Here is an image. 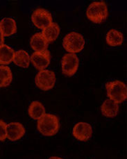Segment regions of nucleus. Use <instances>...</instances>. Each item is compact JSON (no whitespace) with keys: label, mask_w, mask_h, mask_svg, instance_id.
Listing matches in <instances>:
<instances>
[{"label":"nucleus","mask_w":127,"mask_h":159,"mask_svg":"<svg viewBox=\"0 0 127 159\" xmlns=\"http://www.w3.org/2000/svg\"><path fill=\"white\" fill-rule=\"evenodd\" d=\"M72 134L78 140L87 141L92 136L93 128L90 124L79 122L74 126Z\"/></svg>","instance_id":"1a4fd4ad"},{"label":"nucleus","mask_w":127,"mask_h":159,"mask_svg":"<svg viewBox=\"0 0 127 159\" xmlns=\"http://www.w3.org/2000/svg\"><path fill=\"white\" fill-rule=\"evenodd\" d=\"M37 128L40 133L45 136H52L58 133L60 129L58 117L52 114H45L38 120Z\"/></svg>","instance_id":"f257e3e1"},{"label":"nucleus","mask_w":127,"mask_h":159,"mask_svg":"<svg viewBox=\"0 0 127 159\" xmlns=\"http://www.w3.org/2000/svg\"><path fill=\"white\" fill-rule=\"evenodd\" d=\"M30 61V56L25 50L20 49L15 52L13 61L16 66L26 68L29 66Z\"/></svg>","instance_id":"2eb2a0df"},{"label":"nucleus","mask_w":127,"mask_h":159,"mask_svg":"<svg viewBox=\"0 0 127 159\" xmlns=\"http://www.w3.org/2000/svg\"><path fill=\"white\" fill-rule=\"evenodd\" d=\"M36 86L44 91L54 88L56 82L55 73L48 70H43L37 74L35 79Z\"/></svg>","instance_id":"39448f33"},{"label":"nucleus","mask_w":127,"mask_h":159,"mask_svg":"<svg viewBox=\"0 0 127 159\" xmlns=\"http://www.w3.org/2000/svg\"><path fill=\"white\" fill-rule=\"evenodd\" d=\"M63 45L67 52L70 54H75L84 49L85 45L84 38L77 32H70L64 37Z\"/></svg>","instance_id":"20e7f679"},{"label":"nucleus","mask_w":127,"mask_h":159,"mask_svg":"<svg viewBox=\"0 0 127 159\" xmlns=\"http://www.w3.org/2000/svg\"><path fill=\"white\" fill-rule=\"evenodd\" d=\"M25 128L20 122H11L7 125V138L11 141H17L25 134Z\"/></svg>","instance_id":"9d476101"},{"label":"nucleus","mask_w":127,"mask_h":159,"mask_svg":"<svg viewBox=\"0 0 127 159\" xmlns=\"http://www.w3.org/2000/svg\"><path fill=\"white\" fill-rule=\"evenodd\" d=\"M107 95L109 99L117 104L122 103L127 98V89L126 84L122 81H114L106 84Z\"/></svg>","instance_id":"f03ea898"},{"label":"nucleus","mask_w":127,"mask_h":159,"mask_svg":"<svg viewBox=\"0 0 127 159\" xmlns=\"http://www.w3.org/2000/svg\"><path fill=\"white\" fill-rule=\"evenodd\" d=\"M28 112L29 116L32 119L38 120L45 114V108L42 103L34 101L29 106Z\"/></svg>","instance_id":"dca6fc26"},{"label":"nucleus","mask_w":127,"mask_h":159,"mask_svg":"<svg viewBox=\"0 0 127 159\" xmlns=\"http://www.w3.org/2000/svg\"><path fill=\"white\" fill-rule=\"evenodd\" d=\"M7 124L0 120V141H4L7 138Z\"/></svg>","instance_id":"aec40b11"},{"label":"nucleus","mask_w":127,"mask_h":159,"mask_svg":"<svg viewBox=\"0 0 127 159\" xmlns=\"http://www.w3.org/2000/svg\"><path fill=\"white\" fill-rule=\"evenodd\" d=\"M14 49L7 45L0 46V65H8L13 59Z\"/></svg>","instance_id":"f3484780"},{"label":"nucleus","mask_w":127,"mask_h":159,"mask_svg":"<svg viewBox=\"0 0 127 159\" xmlns=\"http://www.w3.org/2000/svg\"><path fill=\"white\" fill-rule=\"evenodd\" d=\"M30 45L35 52H42L47 50L48 47V42L41 33L35 34L31 37Z\"/></svg>","instance_id":"ddd939ff"},{"label":"nucleus","mask_w":127,"mask_h":159,"mask_svg":"<svg viewBox=\"0 0 127 159\" xmlns=\"http://www.w3.org/2000/svg\"><path fill=\"white\" fill-rule=\"evenodd\" d=\"M13 79L11 70L9 67L0 66V88L7 87Z\"/></svg>","instance_id":"6ab92c4d"},{"label":"nucleus","mask_w":127,"mask_h":159,"mask_svg":"<svg viewBox=\"0 0 127 159\" xmlns=\"http://www.w3.org/2000/svg\"><path fill=\"white\" fill-rule=\"evenodd\" d=\"M0 30L4 36H9L16 34L17 31L16 21L11 17H4L0 21Z\"/></svg>","instance_id":"9b49d317"},{"label":"nucleus","mask_w":127,"mask_h":159,"mask_svg":"<svg viewBox=\"0 0 127 159\" xmlns=\"http://www.w3.org/2000/svg\"><path fill=\"white\" fill-rule=\"evenodd\" d=\"M79 64V60L77 56L75 54L67 53L62 58V71L66 76H72L77 71Z\"/></svg>","instance_id":"0eeeda50"},{"label":"nucleus","mask_w":127,"mask_h":159,"mask_svg":"<svg viewBox=\"0 0 127 159\" xmlns=\"http://www.w3.org/2000/svg\"><path fill=\"white\" fill-rule=\"evenodd\" d=\"M106 43L112 47H116L122 45L123 42V35L120 31L116 29H111L106 37Z\"/></svg>","instance_id":"a211bd4d"},{"label":"nucleus","mask_w":127,"mask_h":159,"mask_svg":"<svg viewBox=\"0 0 127 159\" xmlns=\"http://www.w3.org/2000/svg\"><path fill=\"white\" fill-rule=\"evenodd\" d=\"M102 113L107 117H116L119 111V106L117 103L108 99L101 106Z\"/></svg>","instance_id":"f8f14e48"},{"label":"nucleus","mask_w":127,"mask_h":159,"mask_svg":"<svg viewBox=\"0 0 127 159\" xmlns=\"http://www.w3.org/2000/svg\"><path fill=\"white\" fill-rule=\"evenodd\" d=\"M30 58L34 66L40 71L45 70L49 66L51 57L48 50H45L42 52H34Z\"/></svg>","instance_id":"6e6552de"},{"label":"nucleus","mask_w":127,"mask_h":159,"mask_svg":"<svg viewBox=\"0 0 127 159\" xmlns=\"http://www.w3.org/2000/svg\"><path fill=\"white\" fill-rule=\"evenodd\" d=\"M88 18L94 23H102L108 16V7L104 2H94L89 5L86 11Z\"/></svg>","instance_id":"7ed1b4c3"},{"label":"nucleus","mask_w":127,"mask_h":159,"mask_svg":"<svg viewBox=\"0 0 127 159\" xmlns=\"http://www.w3.org/2000/svg\"><path fill=\"white\" fill-rule=\"evenodd\" d=\"M4 35H3L2 31L0 30V46L4 45Z\"/></svg>","instance_id":"412c9836"},{"label":"nucleus","mask_w":127,"mask_h":159,"mask_svg":"<svg viewBox=\"0 0 127 159\" xmlns=\"http://www.w3.org/2000/svg\"><path fill=\"white\" fill-rule=\"evenodd\" d=\"M49 159H63V158H60V157H50Z\"/></svg>","instance_id":"4be33fe9"},{"label":"nucleus","mask_w":127,"mask_h":159,"mask_svg":"<svg viewBox=\"0 0 127 159\" xmlns=\"http://www.w3.org/2000/svg\"><path fill=\"white\" fill-rule=\"evenodd\" d=\"M31 20L36 27L44 29L52 23V16L47 10L39 8L34 11Z\"/></svg>","instance_id":"423d86ee"},{"label":"nucleus","mask_w":127,"mask_h":159,"mask_svg":"<svg viewBox=\"0 0 127 159\" xmlns=\"http://www.w3.org/2000/svg\"><path fill=\"white\" fill-rule=\"evenodd\" d=\"M42 35L45 38V40L49 43H52L58 38L60 34V27L57 23L52 22L47 27L43 29Z\"/></svg>","instance_id":"4468645a"}]
</instances>
